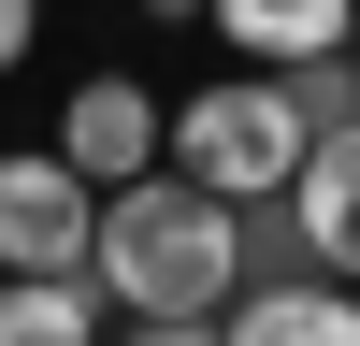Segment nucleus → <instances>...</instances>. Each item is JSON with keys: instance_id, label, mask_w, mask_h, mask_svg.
<instances>
[{"instance_id": "obj_1", "label": "nucleus", "mask_w": 360, "mask_h": 346, "mask_svg": "<svg viewBox=\"0 0 360 346\" xmlns=\"http://www.w3.org/2000/svg\"><path fill=\"white\" fill-rule=\"evenodd\" d=\"M86 288H101L115 317H231V288H245V202L188 188L173 159L130 173V188H101Z\"/></svg>"}, {"instance_id": "obj_2", "label": "nucleus", "mask_w": 360, "mask_h": 346, "mask_svg": "<svg viewBox=\"0 0 360 346\" xmlns=\"http://www.w3.org/2000/svg\"><path fill=\"white\" fill-rule=\"evenodd\" d=\"M303 101H288V72H217V86H188L173 101V144L159 159L188 173V188H217V202H288V173H303Z\"/></svg>"}, {"instance_id": "obj_3", "label": "nucleus", "mask_w": 360, "mask_h": 346, "mask_svg": "<svg viewBox=\"0 0 360 346\" xmlns=\"http://www.w3.org/2000/svg\"><path fill=\"white\" fill-rule=\"evenodd\" d=\"M86 231H101V188L58 144H0V274H86Z\"/></svg>"}, {"instance_id": "obj_4", "label": "nucleus", "mask_w": 360, "mask_h": 346, "mask_svg": "<svg viewBox=\"0 0 360 346\" xmlns=\"http://www.w3.org/2000/svg\"><path fill=\"white\" fill-rule=\"evenodd\" d=\"M159 144H173V101H159V86H130V72H86L72 101H58V159H72L86 188L159 173Z\"/></svg>"}, {"instance_id": "obj_5", "label": "nucleus", "mask_w": 360, "mask_h": 346, "mask_svg": "<svg viewBox=\"0 0 360 346\" xmlns=\"http://www.w3.org/2000/svg\"><path fill=\"white\" fill-rule=\"evenodd\" d=\"M217 332L231 346H360V288L346 274H259V288H231Z\"/></svg>"}, {"instance_id": "obj_6", "label": "nucleus", "mask_w": 360, "mask_h": 346, "mask_svg": "<svg viewBox=\"0 0 360 346\" xmlns=\"http://www.w3.org/2000/svg\"><path fill=\"white\" fill-rule=\"evenodd\" d=\"M288 231H303L317 274L360 288V130H317V144H303V173H288Z\"/></svg>"}, {"instance_id": "obj_7", "label": "nucleus", "mask_w": 360, "mask_h": 346, "mask_svg": "<svg viewBox=\"0 0 360 346\" xmlns=\"http://www.w3.org/2000/svg\"><path fill=\"white\" fill-rule=\"evenodd\" d=\"M202 29H217L245 72H288V58H317V44H360V0H202Z\"/></svg>"}, {"instance_id": "obj_8", "label": "nucleus", "mask_w": 360, "mask_h": 346, "mask_svg": "<svg viewBox=\"0 0 360 346\" xmlns=\"http://www.w3.org/2000/svg\"><path fill=\"white\" fill-rule=\"evenodd\" d=\"M0 346H101V288L86 274H0Z\"/></svg>"}, {"instance_id": "obj_9", "label": "nucleus", "mask_w": 360, "mask_h": 346, "mask_svg": "<svg viewBox=\"0 0 360 346\" xmlns=\"http://www.w3.org/2000/svg\"><path fill=\"white\" fill-rule=\"evenodd\" d=\"M288 101H303V130H360V44L288 58Z\"/></svg>"}, {"instance_id": "obj_10", "label": "nucleus", "mask_w": 360, "mask_h": 346, "mask_svg": "<svg viewBox=\"0 0 360 346\" xmlns=\"http://www.w3.org/2000/svg\"><path fill=\"white\" fill-rule=\"evenodd\" d=\"M130 346H231L217 317H130Z\"/></svg>"}, {"instance_id": "obj_11", "label": "nucleus", "mask_w": 360, "mask_h": 346, "mask_svg": "<svg viewBox=\"0 0 360 346\" xmlns=\"http://www.w3.org/2000/svg\"><path fill=\"white\" fill-rule=\"evenodd\" d=\"M29 44H44V0H0V72H15Z\"/></svg>"}, {"instance_id": "obj_12", "label": "nucleus", "mask_w": 360, "mask_h": 346, "mask_svg": "<svg viewBox=\"0 0 360 346\" xmlns=\"http://www.w3.org/2000/svg\"><path fill=\"white\" fill-rule=\"evenodd\" d=\"M144 15H159V29H188V15H202V0H144Z\"/></svg>"}]
</instances>
